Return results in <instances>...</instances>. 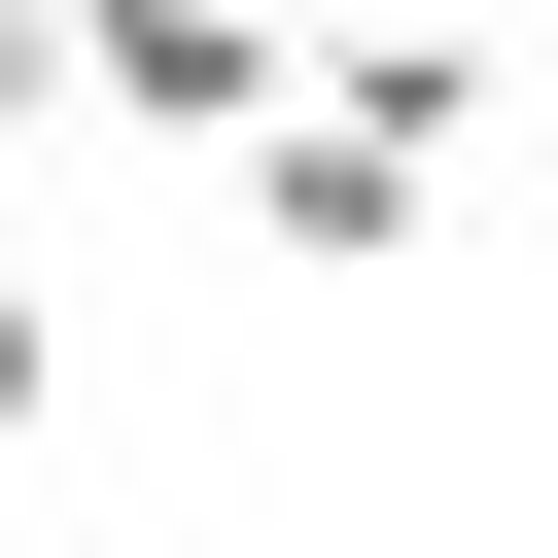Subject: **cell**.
Here are the masks:
<instances>
[{
	"mask_svg": "<svg viewBox=\"0 0 558 558\" xmlns=\"http://www.w3.org/2000/svg\"><path fill=\"white\" fill-rule=\"evenodd\" d=\"M70 105L174 140V174H244V140L314 105V0H70Z\"/></svg>",
	"mask_w": 558,
	"mask_h": 558,
	"instance_id": "cell-1",
	"label": "cell"
},
{
	"mask_svg": "<svg viewBox=\"0 0 558 558\" xmlns=\"http://www.w3.org/2000/svg\"><path fill=\"white\" fill-rule=\"evenodd\" d=\"M418 209H453V174H418L384 105H279V140H244V244H279V279H418Z\"/></svg>",
	"mask_w": 558,
	"mask_h": 558,
	"instance_id": "cell-2",
	"label": "cell"
},
{
	"mask_svg": "<svg viewBox=\"0 0 558 558\" xmlns=\"http://www.w3.org/2000/svg\"><path fill=\"white\" fill-rule=\"evenodd\" d=\"M35 418H70V314H35V279H0V453H35Z\"/></svg>",
	"mask_w": 558,
	"mask_h": 558,
	"instance_id": "cell-3",
	"label": "cell"
}]
</instances>
